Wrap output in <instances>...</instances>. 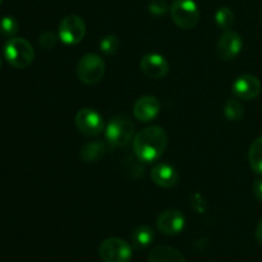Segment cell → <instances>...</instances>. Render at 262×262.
I'll return each mask as SVG.
<instances>
[{
	"instance_id": "9",
	"label": "cell",
	"mask_w": 262,
	"mask_h": 262,
	"mask_svg": "<svg viewBox=\"0 0 262 262\" xmlns=\"http://www.w3.org/2000/svg\"><path fill=\"white\" fill-rule=\"evenodd\" d=\"M243 46V40L241 35L235 31L227 30L220 36L216 43V54L220 60L230 61L238 56Z\"/></svg>"
},
{
	"instance_id": "3",
	"label": "cell",
	"mask_w": 262,
	"mask_h": 262,
	"mask_svg": "<svg viewBox=\"0 0 262 262\" xmlns=\"http://www.w3.org/2000/svg\"><path fill=\"white\" fill-rule=\"evenodd\" d=\"M133 135H135V125L129 118L123 115L112 118L105 127V138L113 148L127 146L130 141H133Z\"/></svg>"
},
{
	"instance_id": "14",
	"label": "cell",
	"mask_w": 262,
	"mask_h": 262,
	"mask_svg": "<svg viewBox=\"0 0 262 262\" xmlns=\"http://www.w3.org/2000/svg\"><path fill=\"white\" fill-rule=\"evenodd\" d=\"M151 179L161 188H173L179 181V174L173 165L168 163H159L151 170Z\"/></svg>"
},
{
	"instance_id": "5",
	"label": "cell",
	"mask_w": 262,
	"mask_h": 262,
	"mask_svg": "<svg viewBox=\"0 0 262 262\" xmlns=\"http://www.w3.org/2000/svg\"><path fill=\"white\" fill-rule=\"evenodd\" d=\"M105 73V63L97 54H86L77 66V77L84 84H96Z\"/></svg>"
},
{
	"instance_id": "21",
	"label": "cell",
	"mask_w": 262,
	"mask_h": 262,
	"mask_svg": "<svg viewBox=\"0 0 262 262\" xmlns=\"http://www.w3.org/2000/svg\"><path fill=\"white\" fill-rule=\"evenodd\" d=\"M18 32V22L13 17L5 15L0 19V35L4 37L12 38L15 37V33Z\"/></svg>"
},
{
	"instance_id": "15",
	"label": "cell",
	"mask_w": 262,
	"mask_h": 262,
	"mask_svg": "<svg viewBox=\"0 0 262 262\" xmlns=\"http://www.w3.org/2000/svg\"><path fill=\"white\" fill-rule=\"evenodd\" d=\"M148 262H186L183 255L170 246H158L148 255Z\"/></svg>"
},
{
	"instance_id": "22",
	"label": "cell",
	"mask_w": 262,
	"mask_h": 262,
	"mask_svg": "<svg viewBox=\"0 0 262 262\" xmlns=\"http://www.w3.org/2000/svg\"><path fill=\"white\" fill-rule=\"evenodd\" d=\"M119 38L114 35H107L100 41V50L106 55H114L119 49Z\"/></svg>"
},
{
	"instance_id": "8",
	"label": "cell",
	"mask_w": 262,
	"mask_h": 262,
	"mask_svg": "<svg viewBox=\"0 0 262 262\" xmlns=\"http://www.w3.org/2000/svg\"><path fill=\"white\" fill-rule=\"evenodd\" d=\"M76 125L84 136H99L104 132V118L97 110L91 107H83L76 114Z\"/></svg>"
},
{
	"instance_id": "1",
	"label": "cell",
	"mask_w": 262,
	"mask_h": 262,
	"mask_svg": "<svg viewBox=\"0 0 262 262\" xmlns=\"http://www.w3.org/2000/svg\"><path fill=\"white\" fill-rule=\"evenodd\" d=\"M168 146V135L165 129L158 125L146 127L133 137L132 147L137 159L142 163H155L165 152Z\"/></svg>"
},
{
	"instance_id": "26",
	"label": "cell",
	"mask_w": 262,
	"mask_h": 262,
	"mask_svg": "<svg viewBox=\"0 0 262 262\" xmlns=\"http://www.w3.org/2000/svg\"><path fill=\"white\" fill-rule=\"evenodd\" d=\"M253 193H255L256 199L262 202V179H256L253 183Z\"/></svg>"
},
{
	"instance_id": "27",
	"label": "cell",
	"mask_w": 262,
	"mask_h": 262,
	"mask_svg": "<svg viewBox=\"0 0 262 262\" xmlns=\"http://www.w3.org/2000/svg\"><path fill=\"white\" fill-rule=\"evenodd\" d=\"M256 239L260 245H262V219L257 224V228H256Z\"/></svg>"
},
{
	"instance_id": "2",
	"label": "cell",
	"mask_w": 262,
	"mask_h": 262,
	"mask_svg": "<svg viewBox=\"0 0 262 262\" xmlns=\"http://www.w3.org/2000/svg\"><path fill=\"white\" fill-rule=\"evenodd\" d=\"M4 58L13 68L26 69L35 59V50L26 38H8L4 45Z\"/></svg>"
},
{
	"instance_id": "24",
	"label": "cell",
	"mask_w": 262,
	"mask_h": 262,
	"mask_svg": "<svg viewBox=\"0 0 262 262\" xmlns=\"http://www.w3.org/2000/svg\"><path fill=\"white\" fill-rule=\"evenodd\" d=\"M169 9H170V7L166 4L165 0H152L150 5H148V12L152 15H156V17L166 14Z\"/></svg>"
},
{
	"instance_id": "7",
	"label": "cell",
	"mask_w": 262,
	"mask_h": 262,
	"mask_svg": "<svg viewBox=\"0 0 262 262\" xmlns=\"http://www.w3.org/2000/svg\"><path fill=\"white\" fill-rule=\"evenodd\" d=\"M59 38L67 45H77L86 35V25L79 15L69 14L59 23Z\"/></svg>"
},
{
	"instance_id": "29",
	"label": "cell",
	"mask_w": 262,
	"mask_h": 262,
	"mask_svg": "<svg viewBox=\"0 0 262 262\" xmlns=\"http://www.w3.org/2000/svg\"><path fill=\"white\" fill-rule=\"evenodd\" d=\"M2 2H3V0H0V4H2Z\"/></svg>"
},
{
	"instance_id": "28",
	"label": "cell",
	"mask_w": 262,
	"mask_h": 262,
	"mask_svg": "<svg viewBox=\"0 0 262 262\" xmlns=\"http://www.w3.org/2000/svg\"><path fill=\"white\" fill-rule=\"evenodd\" d=\"M0 68H2V56H0Z\"/></svg>"
},
{
	"instance_id": "25",
	"label": "cell",
	"mask_w": 262,
	"mask_h": 262,
	"mask_svg": "<svg viewBox=\"0 0 262 262\" xmlns=\"http://www.w3.org/2000/svg\"><path fill=\"white\" fill-rule=\"evenodd\" d=\"M192 206L200 214H204L206 211V202H205V199L201 193H194L192 196Z\"/></svg>"
},
{
	"instance_id": "18",
	"label": "cell",
	"mask_w": 262,
	"mask_h": 262,
	"mask_svg": "<svg viewBox=\"0 0 262 262\" xmlns=\"http://www.w3.org/2000/svg\"><path fill=\"white\" fill-rule=\"evenodd\" d=\"M248 161L253 171L262 174V136L256 138L248 151Z\"/></svg>"
},
{
	"instance_id": "17",
	"label": "cell",
	"mask_w": 262,
	"mask_h": 262,
	"mask_svg": "<svg viewBox=\"0 0 262 262\" xmlns=\"http://www.w3.org/2000/svg\"><path fill=\"white\" fill-rule=\"evenodd\" d=\"M155 239V233L148 225H140L132 233V245L136 248H146Z\"/></svg>"
},
{
	"instance_id": "20",
	"label": "cell",
	"mask_w": 262,
	"mask_h": 262,
	"mask_svg": "<svg viewBox=\"0 0 262 262\" xmlns=\"http://www.w3.org/2000/svg\"><path fill=\"white\" fill-rule=\"evenodd\" d=\"M215 22L222 30H230L232 26L234 25V13L228 7L219 8L215 13Z\"/></svg>"
},
{
	"instance_id": "6",
	"label": "cell",
	"mask_w": 262,
	"mask_h": 262,
	"mask_svg": "<svg viewBox=\"0 0 262 262\" xmlns=\"http://www.w3.org/2000/svg\"><path fill=\"white\" fill-rule=\"evenodd\" d=\"M99 255L104 262H129L132 258V246L124 239L107 238L100 245Z\"/></svg>"
},
{
	"instance_id": "12",
	"label": "cell",
	"mask_w": 262,
	"mask_h": 262,
	"mask_svg": "<svg viewBox=\"0 0 262 262\" xmlns=\"http://www.w3.org/2000/svg\"><path fill=\"white\" fill-rule=\"evenodd\" d=\"M232 91L237 99L245 100V101L253 100L260 95L261 82L257 77L252 74H243L233 82Z\"/></svg>"
},
{
	"instance_id": "11",
	"label": "cell",
	"mask_w": 262,
	"mask_h": 262,
	"mask_svg": "<svg viewBox=\"0 0 262 262\" xmlns=\"http://www.w3.org/2000/svg\"><path fill=\"white\" fill-rule=\"evenodd\" d=\"M140 68L145 76L152 79L164 78L169 73V63L165 56L158 53H150L142 56Z\"/></svg>"
},
{
	"instance_id": "23",
	"label": "cell",
	"mask_w": 262,
	"mask_h": 262,
	"mask_svg": "<svg viewBox=\"0 0 262 262\" xmlns=\"http://www.w3.org/2000/svg\"><path fill=\"white\" fill-rule=\"evenodd\" d=\"M56 42H58V36L54 32H49V31L41 33L40 37H38V43L45 50H53L56 46Z\"/></svg>"
},
{
	"instance_id": "13",
	"label": "cell",
	"mask_w": 262,
	"mask_h": 262,
	"mask_svg": "<svg viewBox=\"0 0 262 262\" xmlns=\"http://www.w3.org/2000/svg\"><path fill=\"white\" fill-rule=\"evenodd\" d=\"M161 104L155 96H142L135 102L133 115L142 123H148L155 119L160 113Z\"/></svg>"
},
{
	"instance_id": "4",
	"label": "cell",
	"mask_w": 262,
	"mask_h": 262,
	"mask_svg": "<svg viewBox=\"0 0 262 262\" xmlns=\"http://www.w3.org/2000/svg\"><path fill=\"white\" fill-rule=\"evenodd\" d=\"M171 20L182 30H192L200 20V10L193 0H174L170 5Z\"/></svg>"
},
{
	"instance_id": "10",
	"label": "cell",
	"mask_w": 262,
	"mask_h": 262,
	"mask_svg": "<svg viewBox=\"0 0 262 262\" xmlns=\"http://www.w3.org/2000/svg\"><path fill=\"white\" fill-rule=\"evenodd\" d=\"M156 227L164 234L177 235L186 227V217L177 209L165 210L156 219Z\"/></svg>"
},
{
	"instance_id": "16",
	"label": "cell",
	"mask_w": 262,
	"mask_h": 262,
	"mask_svg": "<svg viewBox=\"0 0 262 262\" xmlns=\"http://www.w3.org/2000/svg\"><path fill=\"white\" fill-rule=\"evenodd\" d=\"M106 154V145L102 141L95 140L87 142L81 148V158L84 163H96Z\"/></svg>"
},
{
	"instance_id": "19",
	"label": "cell",
	"mask_w": 262,
	"mask_h": 262,
	"mask_svg": "<svg viewBox=\"0 0 262 262\" xmlns=\"http://www.w3.org/2000/svg\"><path fill=\"white\" fill-rule=\"evenodd\" d=\"M225 118L230 122H238L243 118L245 114V110H243L242 104H241L238 100L235 99H228L227 102L224 105V109H223Z\"/></svg>"
}]
</instances>
